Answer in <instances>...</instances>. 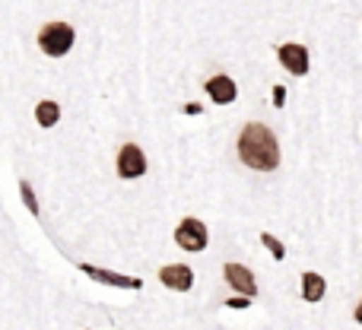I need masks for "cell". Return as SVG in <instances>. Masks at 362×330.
Instances as JSON below:
<instances>
[{
    "instance_id": "1",
    "label": "cell",
    "mask_w": 362,
    "mask_h": 330,
    "mask_svg": "<svg viewBox=\"0 0 362 330\" xmlns=\"http://www.w3.org/2000/svg\"><path fill=\"white\" fill-rule=\"evenodd\" d=\"M238 156L248 168L257 172H274L280 165V143H276L274 131L264 124H248L238 137Z\"/></svg>"
},
{
    "instance_id": "2",
    "label": "cell",
    "mask_w": 362,
    "mask_h": 330,
    "mask_svg": "<svg viewBox=\"0 0 362 330\" xmlns=\"http://www.w3.org/2000/svg\"><path fill=\"white\" fill-rule=\"evenodd\" d=\"M38 48L48 57H64L74 48V29L67 23H48L38 32Z\"/></svg>"
},
{
    "instance_id": "3",
    "label": "cell",
    "mask_w": 362,
    "mask_h": 330,
    "mask_svg": "<svg viewBox=\"0 0 362 330\" xmlns=\"http://www.w3.org/2000/svg\"><path fill=\"white\" fill-rule=\"evenodd\" d=\"M175 242H178V248H185V251H204L206 248V225L194 216L181 219L175 229Z\"/></svg>"
},
{
    "instance_id": "4",
    "label": "cell",
    "mask_w": 362,
    "mask_h": 330,
    "mask_svg": "<svg viewBox=\"0 0 362 330\" xmlns=\"http://www.w3.org/2000/svg\"><path fill=\"white\" fill-rule=\"evenodd\" d=\"M146 172V156L137 143H124L118 153V175L121 178H140Z\"/></svg>"
},
{
    "instance_id": "5",
    "label": "cell",
    "mask_w": 362,
    "mask_h": 330,
    "mask_svg": "<svg viewBox=\"0 0 362 330\" xmlns=\"http://www.w3.org/2000/svg\"><path fill=\"white\" fill-rule=\"evenodd\" d=\"M226 283H229L235 293H242L245 299H251V295L257 293L255 276H251V270L242 267V264H226Z\"/></svg>"
},
{
    "instance_id": "6",
    "label": "cell",
    "mask_w": 362,
    "mask_h": 330,
    "mask_svg": "<svg viewBox=\"0 0 362 330\" xmlns=\"http://www.w3.org/2000/svg\"><path fill=\"white\" fill-rule=\"evenodd\" d=\"M159 280H163V286L175 289V293H187V289L194 286V273L185 264H169V267H163L159 270Z\"/></svg>"
},
{
    "instance_id": "7",
    "label": "cell",
    "mask_w": 362,
    "mask_h": 330,
    "mask_svg": "<svg viewBox=\"0 0 362 330\" xmlns=\"http://www.w3.org/2000/svg\"><path fill=\"white\" fill-rule=\"evenodd\" d=\"M280 64L296 76L308 73V51L302 45H280Z\"/></svg>"
},
{
    "instance_id": "8",
    "label": "cell",
    "mask_w": 362,
    "mask_h": 330,
    "mask_svg": "<svg viewBox=\"0 0 362 330\" xmlns=\"http://www.w3.org/2000/svg\"><path fill=\"white\" fill-rule=\"evenodd\" d=\"M206 95H210L216 105H232L238 89H235V83H232V76H213V80H206Z\"/></svg>"
},
{
    "instance_id": "9",
    "label": "cell",
    "mask_w": 362,
    "mask_h": 330,
    "mask_svg": "<svg viewBox=\"0 0 362 330\" xmlns=\"http://www.w3.org/2000/svg\"><path fill=\"white\" fill-rule=\"evenodd\" d=\"M83 273H89L93 280L99 283H108V286H121V289H140L144 283L137 280V276H121V273H108V270H99V267H89V264H83Z\"/></svg>"
},
{
    "instance_id": "10",
    "label": "cell",
    "mask_w": 362,
    "mask_h": 330,
    "mask_svg": "<svg viewBox=\"0 0 362 330\" xmlns=\"http://www.w3.org/2000/svg\"><path fill=\"white\" fill-rule=\"evenodd\" d=\"M325 293H327L325 276H318V273H305V276H302V299H305V302H321V299H325Z\"/></svg>"
},
{
    "instance_id": "11",
    "label": "cell",
    "mask_w": 362,
    "mask_h": 330,
    "mask_svg": "<svg viewBox=\"0 0 362 330\" xmlns=\"http://www.w3.org/2000/svg\"><path fill=\"white\" fill-rule=\"evenodd\" d=\"M35 118H38V124L42 127H54L57 118H61V108H57V102H38Z\"/></svg>"
},
{
    "instance_id": "12",
    "label": "cell",
    "mask_w": 362,
    "mask_h": 330,
    "mask_svg": "<svg viewBox=\"0 0 362 330\" xmlns=\"http://www.w3.org/2000/svg\"><path fill=\"white\" fill-rule=\"evenodd\" d=\"M261 242H264V248H267L270 254H274V261H283V257H286V248H283V244H280V238H274V235H270V232H264V235H261Z\"/></svg>"
},
{
    "instance_id": "13",
    "label": "cell",
    "mask_w": 362,
    "mask_h": 330,
    "mask_svg": "<svg viewBox=\"0 0 362 330\" xmlns=\"http://www.w3.org/2000/svg\"><path fill=\"white\" fill-rule=\"evenodd\" d=\"M19 191H23V200H25V206H29L32 213H38V204H35V197H32V187H29V184H19Z\"/></svg>"
},
{
    "instance_id": "14",
    "label": "cell",
    "mask_w": 362,
    "mask_h": 330,
    "mask_svg": "<svg viewBox=\"0 0 362 330\" xmlns=\"http://www.w3.org/2000/svg\"><path fill=\"white\" fill-rule=\"evenodd\" d=\"M248 302L251 299H245V295H242V299H229L226 305H229V308H248Z\"/></svg>"
},
{
    "instance_id": "15",
    "label": "cell",
    "mask_w": 362,
    "mask_h": 330,
    "mask_svg": "<svg viewBox=\"0 0 362 330\" xmlns=\"http://www.w3.org/2000/svg\"><path fill=\"white\" fill-rule=\"evenodd\" d=\"M274 102H276V105H283V86H276V93H274Z\"/></svg>"
},
{
    "instance_id": "16",
    "label": "cell",
    "mask_w": 362,
    "mask_h": 330,
    "mask_svg": "<svg viewBox=\"0 0 362 330\" xmlns=\"http://www.w3.org/2000/svg\"><path fill=\"white\" fill-rule=\"evenodd\" d=\"M356 321H359V324H362V302H359V305H356Z\"/></svg>"
}]
</instances>
